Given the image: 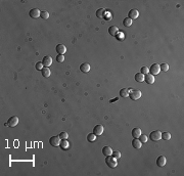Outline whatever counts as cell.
Instances as JSON below:
<instances>
[{"mask_svg": "<svg viewBox=\"0 0 184 176\" xmlns=\"http://www.w3.org/2000/svg\"><path fill=\"white\" fill-rule=\"evenodd\" d=\"M59 147L62 149V150H69L70 149V143H69V141L66 139H63L62 141H60V145H59Z\"/></svg>", "mask_w": 184, "mask_h": 176, "instance_id": "cell-19", "label": "cell"}, {"mask_svg": "<svg viewBox=\"0 0 184 176\" xmlns=\"http://www.w3.org/2000/svg\"><path fill=\"white\" fill-rule=\"evenodd\" d=\"M162 138L165 140H169L171 138V134L169 132H164V133H162Z\"/></svg>", "mask_w": 184, "mask_h": 176, "instance_id": "cell-29", "label": "cell"}, {"mask_svg": "<svg viewBox=\"0 0 184 176\" xmlns=\"http://www.w3.org/2000/svg\"><path fill=\"white\" fill-rule=\"evenodd\" d=\"M141 95H142L141 91H140V90H137V89L130 90V92H129V96H130V98H131V99H133V100H137V99H139V98L141 97Z\"/></svg>", "mask_w": 184, "mask_h": 176, "instance_id": "cell-3", "label": "cell"}, {"mask_svg": "<svg viewBox=\"0 0 184 176\" xmlns=\"http://www.w3.org/2000/svg\"><path fill=\"white\" fill-rule=\"evenodd\" d=\"M160 70L161 71H163V72H167L168 70H169V65L168 63H162L161 66H160Z\"/></svg>", "mask_w": 184, "mask_h": 176, "instance_id": "cell-26", "label": "cell"}, {"mask_svg": "<svg viewBox=\"0 0 184 176\" xmlns=\"http://www.w3.org/2000/svg\"><path fill=\"white\" fill-rule=\"evenodd\" d=\"M105 163L108 167L110 168H116L117 165H118V162H117V159L114 158L113 156H107L106 159H105Z\"/></svg>", "mask_w": 184, "mask_h": 176, "instance_id": "cell-1", "label": "cell"}, {"mask_svg": "<svg viewBox=\"0 0 184 176\" xmlns=\"http://www.w3.org/2000/svg\"><path fill=\"white\" fill-rule=\"evenodd\" d=\"M132 23H133V21H132L131 19H129V18H126V19H124V21H123V24H124V26H126V27H130V26L132 25Z\"/></svg>", "mask_w": 184, "mask_h": 176, "instance_id": "cell-24", "label": "cell"}, {"mask_svg": "<svg viewBox=\"0 0 184 176\" xmlns=\"http://www.w3.org/2000/svg\"><path fill=\"white\" fill-rule=\"evenodd\" d=\"M29 14H30V17H31L32 19H37V18H39V17H40L41 11H40L38 8H33V9H31V10H30Z\"/></svg>", "mask_w": 184, "mask_h": 176, "instance_id": "cell-6", "label": "cell"}, {"mask_svg": "<svg viewBox=\"0 0 184 176\" xmlns=\"http://www.w3.org/2000/svg\"><path fill=\"white\" fill-rule=\"evenodd\" d=\"M102 154L105 156V157H107V156H112V154H113V151H112V149H110L109 147H104L103 149H102Z\"/></svg>", "mask_w": 184, "mask_h": 176, "instance_id": "cell-18", "label": "cell"}, {"mask_svg": "<svg viewBox=\"0 0 184 176\" xmlns=\"http://www.w3.org/2000/svg\"><path fill=\"white\" fill-rule=\"evenodd\" d=\"M141 145H142V142L140 141L138 138H134V139L132 140V146H133L134 149H137V150L140 149V148H141Z\"/></svg>", "mask_w": 184, "mask_h": 176, "instance_id": "cell-17", "label": "cell"}, {"mask_svg": "<svg viewBox=\"0 0 184 176\" xmlns=\"http://www.w3.org/2000/svg\"><path fill=\"white\" fill-rule=\"evenodd\" d=\"M149 138L153 141H159L160 139H162V132L159 130H155L149 134Z\"/></svg>", "mask_w": 184, "mask_h": 176, "instance_id": "cell-2", "label": "cell"}, {"mask_svg": "<svg viewBox=\"0 0 184 176\" xmlns=\"http://www.w3.org/2000/svg\"><path fill=\"white\" fill-rule=\"evenodd\" d=\"M18 123H19V118L15 117V116L10 117V118L8 119V122H7V124H8L9 127H15V126L18 125Z\"/></svg>", "mask_w": 184, "mask_h": 176, "instance_id": "cell-7", "label": "cell"}, {"mask_svg": "<svg viewBox=\"0 0 184 176\" xmlns=\"http://www.w3.org/2000/svg\"><path fill=\"white\" fill-rule=\"evenodd\" d=\"M140 73L143 74V75H146V74H148L149 73V69L147 68V67H142L141 70H140Z\"/></svg>", "mask_w": 184, "mask_h": 176, "instance_id": "cell-27", "label": "cell"}, {"mask_svg": "<svg viewBox=\"0 0 184 176\" xmlns=\"http://www.w3.org/2000/svg\"><path fill=\"white\" fill-rule=\"evenodd\" d=\"M140 135H141V129H139V128H134V129L132 130V136H133L134 138H138Z\"/></svg>", "mask_w": 184, "mask_h": 176, "instance_id": "cell-20", "label": "cell"}, {"mask_svg": "<svg viewBox=\"0 0 184 176\" xmlns=\"http://www.w3.org/2000/svg\"><path fill=\"white\" fill-rule=\"evenodd\" d=\"M160 71H161V70H160V66L158 63H154L149 68V73L152 75H158L160 73Z\"/></svg>", "mask_w": 184, "mask_h": 176, "instance_id": "cell-5", "label": "cell"}, {"mask_svg": "<svg viewBox=\"0 0 184 176\" xmlns=\"http://www.w3.org/2000/svg\"><path fill=\"white\" fill-rule=\"evenodd\" d=\"M108 33L109 35H112V36H117L118 33H119V29L117 26H112L108 28Z\"/></svg>", "mask_w": 184, "mask_h": 176, "instance_id": "cell-13", "label": "cell"}, {"mask_svg": "<svg viewBox=\"0 0 184 176\" xmlns=\"http://www.w3.org/2000/svg\"><path fill=\"white\" fill-rule=\"evenodd\" d=\"M64 60V56L62 55V54H58L57 56H56V61L57 62H62Z\"/></svg>", "mask_w": 184, "mask_h": 176, "instance_id": "cell-33", "label": "cell"}, {"mask_svg": "<svg viewBox=\"0 0 184 176\" xmlns=\"http://www.w3.org/2000/svg\"><path fill=\"white\" fill-rule=\"evenodd\" d=\"M40 17H41L43 20H47V19L49 18V13H48L47 11H41V14H40Z\"/></svg>", "mask_w": 184, "mask_h": 176, "instance_id": "cell-31", "label": "cell"}, {"mask_svg": "<svg viewBox=\"0 0 184 176\" xmlns=\"http://www.w3.org/2000/svg\"><path fill=\"white\" fill-rule=\"evenodd\" d=\"M135 80H136L137 82H143V81H144V75L141 74V73H137V74L135 75Z\"/></svg>", "mask_w": 184, "mask_h": 176, "instance_id": "cell-21", "label": "cell"}, {"mask_svg": "<svg viewBox=\"0 0 184 176\" xmlns=\"http://www.w3.org/2000/svg\"><path fill=\"white\" fill-rule=\"evenodd\" d=\"M49 143L52 146V147H59V145H60V138H59V136H52V137H50V139H49Z\"/></svg>", "mask_w": 184, "mask_h": 176, "instance_id": "cell-4", "label": "cell"}, {"mask_svg": "<svg viewBox=\"0 0 184 176\" xmlns=\"http://www.w3.org/2000/svg\"><path fill=\"white\" fill-rule=\"evenodd\" d=\"M106 14H108V15H104L103 18L106 20V21H108V20H112V15H110V12H106Z\"/></svg>", "mask_w": 184, "mask_h": 176, "instance_id": "cell-35", "label": "cell"}, {"mask_svg": "<svg viewBox=\"0 0 184 176\" xmlns=\"http://www.w3.org/2000/svg\"><path fill=\"white\" fill-rule=\"evenodd\" d=\"M112 156H113L114 158H116V159H119V158L121 157V153L117 151V152H114V153L112 154Z\"/></svg>", "mask_w": 184, "mask_h": 176, "instance_id": "cell-34", "label": "cell"}, {"mask_svg": "<svg viewBox=\"0 0 184 176\" xmlns=\"http://www.w3.org/2000/svg\"><path fill=\"white\" fill-rule=\"evenodd\" d=\"M95 139H96V135H95L94 133H89V134L87 135V140H88L89 142L95 141Z\"/></svg>", "mask_w": 184, "mask_h": 176, "instance_id": "cell-23", "label": "cell"}, {"mask_svg": "<svg viewBox=\"0 0 184 176\" xmlns=\"http://www.w3.org/2000/svg\"><path fill=\"white\" fill-rule=\"evenodd\" d=\"M41 73H42V76H43V77H45V78H48V77L50 76V74H51V71L49 70V68H47V67H44V68L41 70Z\"/></svg>", "mask_w": 184, "mask_h": 176, "instance_id": "cell-16", "label": "cell"}, {"mask_svg": "<svg viewBox=\"0 0 184 176\" xmlns=\"http://www.w3.org/2000/svg\"><path fill=\"white\" fill-rule=\"evenodd\" d=\"M120 96H122V97H127V96H129V90L126 89V88L121 89V90H120Z\"/></svg>", "mask_w": 184, "mask_h": 176, "instance_id": "cell-22", "label": "cell"}, {"mask_svg": "<svg viewBox=\"0 0 184 176\" xmlns=\"http://www.w3.org/2000/svg\"><path fill=\"white\" fill-rule=\"evenodd\" d=\"M59 138L60 139H68V137H69V134L66 133V132H61V133H59Z\"/></svg>", "mask_w": 184, "mask_h": 176, "instance_id": "cell-32", "label": "cell"}, {"mask_svg": "<svg viewBox=\"0 0 184 176\" xmlns=\"http://www.w3.org/2000/svg\"><path fill=\"white\" fill-rule=\"evenodd\" d=\"M42 63H43L44 67H47V68H48V67L51 66V63H52V57H51L50 55H45V56L43 57Z\"/></svg>", "mask_w": 184, "mask_h": 176, "instance_id": "cell-8", "label": "cell"}, {"mask_svg": "<svg viewBox=\"0 0 184 176\" xmlns=\"http://www.w3.org/2000/svg\"><path fill=\"white\" fill-rule=\"evenodd\" d=\"M65 51H66V47L63 45V44H58L57 46H56V52L58 53V54H64L65 53Z\"/></svg>", "mask_w": 184, "mask_h": 176, "instance_id": "cell-14", "label": "cell"}, {"mask_svg": "<svg viewBox=\"0 0 184 176\" xmlns=\"http://www.w3.org/2000/svg\"><path fill=\"white\" fill-rule=\"evenodd\" d=\"M119 99V97H117V98H114V99H112L110 100V102H114V101H116V100H118Z\"/></svg>", "mask_w": 184, "mask_h": 176, "instance_id": "cell-36", "label": "cell"}, {"mask_svg": "<svg viewBox=\"0 0 184 176\" xmlns=\"http://www.w3.org/2000/svg\"><path fill=\"white\" fill-rule=\"evenodd\" d=\"M104 13H105V10L103 8H100L96 11V17L97 18H103L104 17Z\"/></svg>", "mask_w": 184, "mask_h": 176, "instance_id": "cell-25", "label": "cell"}, {"mask_svg": "<svg viewBox=\"0 0 184 176\" xmlns=\"http://www.w3.org/2000/svg\"><path fill=\"white\" fill-rule=\"evenodd\" d=\"M80 71L83 72V73H88L90 71V65L87 63V62H84L80 66Z\"/></svg>", "mask_w": 184, "mask_h": 176, "instance_id": "cell-15", "label": "cell"}, {"mask_svg": "<svg viewBox=\"0 0 184 176\" xmlns=\"http://www.w3.org/2000/svg\"><path fill=\"white\" fill-rule=\"evenodd\" d=\"M144 81H145L147 84H154V82H155V77H154V75H152V74H146V75L144 76Z\"/></svg>", "mask_w": 184, "mask_h": 176, "instance_id": "cell-12", "label": "cell"}, {"mask_svg": "<svg viewBox=\"0 0 184 176\" xmlns=\"http://www.w3.org/2000/svg\"><path fill=\"white\" fill-rule=\"evenodd\" d=\"M93 133H94L96 136L101 135V134L103 133V126H102V125H96V126L94 127V129H93Z\"/></svg>", "mask_w": 184, "mask_h": 176, "instance_id": "cell-11", "label": "cell"}, {"mask_svg": "<svg viewBox=\"0 0 184 176\" xmlns=\"http://www.w3.org/2000/svg\"><path fill=\"white\" fill-rule=\"evenodd\" d=\"M35 68H36V70H38V71H41V70L44 68V66H43L42 61H38L35 65Z\"/></svg>", "mask_w": 184, "mask_h": 176, "instance_id": "cell-28", "label": "cell"}, {"mask_svg": "<svg viewBox=\"0 0 184 176\" xmlns=\"http://www.w3.org/2000/svg\"><path fill=\"white\" fill-rule=\"evenodd\" d=\"M128 18L129 19H131L132 21L133 20H135V19H137L138 18V15H139V11L137 10V9H131L130 11H129V13H128Z\"/></svg>", "mask_w": 184, "mask_h": 176, "instance_id": "cell-10", "label": "cell"}, {"mask_svg": "<svg viewBox=\"0 0 184 176\" xmlns=\"http://www.w3.org/2000/svg\"><path fill=\"white\" fill-rule=\"evenodd\" d=\"M167 163V159L165 156H160L158 159H157V164L159 167H164Z\"/></svg>", "mask_w": 184, "mask_h": 176, "instance_id": "cell-9", "label": "cell"}, {"mask_svg": "<svg viewBox=\"0 0 184 176\" xmlns=\"http://www.w3.org/2000/svg\"><path fill=\"white\" fill-rule=\"evenodd\" d=\"M138 138H139V140H140V141H141L142 143H144V142H146V141H147V136H146V135H144V134H141Z\"/></svg>", "mask_w": 184, "mask_h": 176, "instance_id": "cell-30", "label": "cell"}]
</instances>
